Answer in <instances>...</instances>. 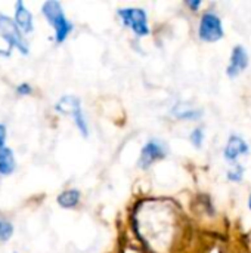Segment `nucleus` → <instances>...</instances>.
<instances>
[{
    "mask_svg": "<svg viewBox=\"0 0 251 253\" xmlns=\"http://www.w3.org/2000/svg\"><path fill=\"white\" fill-rule=\"evenodd\" d=\"M243 175H244V169H243V166H240V165H235V166L228 172V178H229V181H232V182H240V181L243 179Z\"/></svg>",
    "mask_w": 251,
    "mask_h": 253,
    "instance_id": "ddd939ff",
    "label": "nucleus"
},
{
    "mask_svg": "<svg viewBox=\"0 0 251 253\" xmlns=\"http://www.w3.org/2000/svg\"><path fill=\"white\" fill-rule=\"evenodd\" d=\"M247 153H249V145H247V142H246L241 136H238V135H232V136L229 138L228 145H226V148H225V151H223L225 159L229 160V162H235L240 156L247 154Z\"/></svg>",
    "mask_w": 251,
    "mask_h": 253,
    "instance_id": "6e6552de",
    "label": "nucleus"
},
{
    "mask_svg": "<svg viewBox=\"0 0 251 253\" xmlns=\"http://www.w3.org/2000/svg\"><path fill=\"white\" fill-rule=\"evenodd\" d=\"M1 228H3V221H0V233H1Z\"/></svg>",
    "mask_w": 251,
    "mask_h": 253,
    "instance_id": "a211bd4d",
    "label": "nucleus"
},
{
    "mask_svg": "<svg viewBox=\"0 0 251 253\" xmlns=\"http://www.w3.org/2000/svg\"><path fill=\"white\" fill-rule=\"evenodd\" d=\"M118 16L123 19L124 25L129 27L136 36H148L149 27H148V18L143 9L139 7H126L118 10Z\"/></svg>",
    "mask_w": 251,
    "mask_h": 253,
    "instance_id": "7ed1b4c3",
    "label": "nucleus"
},
{
    "mask_svg": "<svg viewBox=\"0 0 251 253\" xmlns=\"http://www.w3.org/2000/svg\"><path fill=\"white\" fill-rule=\"evenodd\" d=\"M31 92H33V89H31V86H30L28 83H21V84L16 87V93L21 95V96H27V95H30Z\"/></svg>",
    "mask_w": 251,
    "mask_h": 253,
    "instance_id": "2eb2a0df",
    "label": "nucleus"
},
{
    "mask_svg": "<svg viewBox=\"0 0 251 253\" xmlns=\"http://www.w3.org/2000/svg\"><path fill=\"white\" fill-rule=\"evenodd\" d=\"M249 62H250V58H249L247 50L243 46H235L231 53V61H229V65L226 70L228 76L232 79L240 76L249 67Z\"/></svg>",
    "mask_w": 251,
    "mask_h": 253,
    "instance_id": "0eeeda50",
    "label": "nucleus"
},
{
    "mask_svg": "<svg viewBox=\"0 0 251 253\" xmlns=\"http://www.w3.org/2000/svg\"><path fill=\"white\" fill-rule=\"evenodd\" d=\"M56 110L64 113V114H70L72 116L78 130L81 132V135L87 136V122L84 119V114H83V110H81V104H80V99L75 98V96H64L58 104H56Z\"/></svg>",
    "mask_w": 251,
    "mask_h": 253,
    "instance_id": "20e7f679",
    "label": "nucleus"
},
{
    "mask_svg": "<svg viewBox=\"0 0 251 253\" xmlns=\"http://www.w3.org/2000/svg\"><path fill=\"white\" fill-rule=\"evenodd\" d=\"M189 139H191V142H192L197 148H200V147L203 145V141H204V132H203V129H201V127H197V129L191 133Z\"/></svg>",
    "mask_w": 251,
    "mask_h": 253,
    "instance_id": "4468645a",
    "label": "nucleus"
},
{
    "mask_svg": "<svg viewBox=\"0 0 251 253\" xmlns=\"http://www.w3.org/2000/svg\"><path fill=\"white\" fill-rule=\"evenodd\" d=\"M41 13L46 16L49 24L55 30V39L58 43H62L68 34L72 31V24L67 19L64 9L59 1L56 0H47L41 6Z\"/></svg>",
    "mask_w": 251,
    "mask_h": 253,
    "instance_id": "f03ea898",
    "label": "nucleus"
},
{
    "mask_svg": "<svg viewBox=\"0 0 251 253\" xmlns=\"http://www.w3.org/2000/svg\"><path fill=\"white\" fill-rule=\"evenodd\" d=\"M249 206H250V209H251V196H250V200H249Z\"/></svg>",
    "mask_w": 251,
    "mask_h": 253,
    "instance_id": "6ab92c4d",
    "label": "nucleus"
},
{
    "mask_svg": "<svg viewBox=\"0 0 251 253\" xmlns=\"http://www.w3.org/2000/svg\"><path fill=\"white\" fill-rule=\"evenodd\" d=\"M198 36L204 42H217L223 37L222 21L215 13H204L200 21Z\"/></svg>",
    "mask_w": 251,
    "mask_h": 253,
    "instance_id": "39448f33",
    "label": "nucleus"
},
{
    "mask_svg": "<svg viewBox=\"0 0 251 253\" xmlns=\"http://www.w3.org/2000/svg\"><path fill=\"white\" fill-rule=\"evenodd\" d=\"M173 114L178 119H182V120H197L201 116V111L200 110H194L191 107H183L182 104L180 105L178 104L173 108Z\"/></svg>",
    "mask_w": 251,
    "mask_h": 253,
    "instance_id": "f8f14e48",
    "label": "nucleus"
},
{
    "mask_svg": "<svg viewBox=\"0 0 251 253\" xmlns=\"http://www.w3.org/2000/svg\"><path fill=\"white\" fill-rule=\"evenodd\" d=\"M80 202V191L78 190H67L58 196V203L59 206L65 209H72L78 205Z\"/></svg>",
    "mask_w": 251,
    "mask_h": 253,
    "instance_id": "9b49d317",
    "label": "nucleus"
},
{
    "mask_svg": "<svg viewBox=\"0 0 251 253\" xmlns=\"http://www.w3.org/2000/svg\"><path fill=\"white\" fill-rule=\"evenodd\" d=\"M4 141H6V127L4 125H0V148H4Z\"/></svg>",
    "mask_w": 251,
    "mask_h": 253,
    "instance_id": "dca6fc26",
    "label": "nucleus"
},
{
    "mask_svg": "<svg viewBox=\"0 0 251 253\" xmlns=\"http://www.w3.org/2000/svg\"><path fill=\"white\" fill-rule=\"evenodd\" d=\"M15 24L24 33L33 31V15L28 12L24 1H21V0L16 1V4H15Z\"/></svg>",
    "mask_w": 251,
    "mask_h": 253,
    "instance_id": "1a4fd4ad",
    "label": "nucleus"
},
{
    "mask_svg": "<svg viewBox=\"0 0 251 253\" xmlns=\"http://www.w3.org/2000/svg\"><path fill=\"white\" fill-rule=\"evenodd\" d=\"M15 170V157L10 148H0V175H10Z\"/></svg>",
    "mask_w": 251,
    "mask_h": 253,
    "instance_id": "9d476101",
    "label": "nucleus"
},
{
    "mask_svg": "<svg viewBox=\"0 0 251 253\" xmlns=\"http://www.w3.org/2000/svg\"><path fill=\"white\" fill-rule=\"evenodd\" d=\"M186 4H188L191 9H198V7L201 6V1H198V0H197V1H186Z\"/></svg>",
    "mask_w": 251,
    "mask_h": 253,
    "instance_id": "f3484780",
    "label": "nucleus"
},
{
    "mask_svg": "<svg viewBox=\"0 0 251 253\" xmlns=\"http://www.w3.org/2000/svg\"><path fill=\"white\" fill-rule=\"evenodd\" d=\"M13 46L22 53L28 52V44L24 40L19 27L10 18L0 13V55L9 56Z\"/></svg>",
    "mask_w": 251,
    "mask_h": 253,
    "instance_id": "f257e3e1",
    "label": "nucleus"
},
{
    "mask_svg": "<svg viewBox=\"0 0 251 253\" xmlns=\"http://www.w3.org/2000/svg\"><path fill=\"white\" fill-rule=\"evenodd\" d=\"M167 156V148L161 141H148L145 147L141 151V157L138 162V166L141 169L149 168L154 162L161 160Z\"/></svg>",
    "mask_w": 251,
    "mask_h": 253,
    "instance_id": "423d86ee",
    "label": "nucleus"
}]
</instances>
